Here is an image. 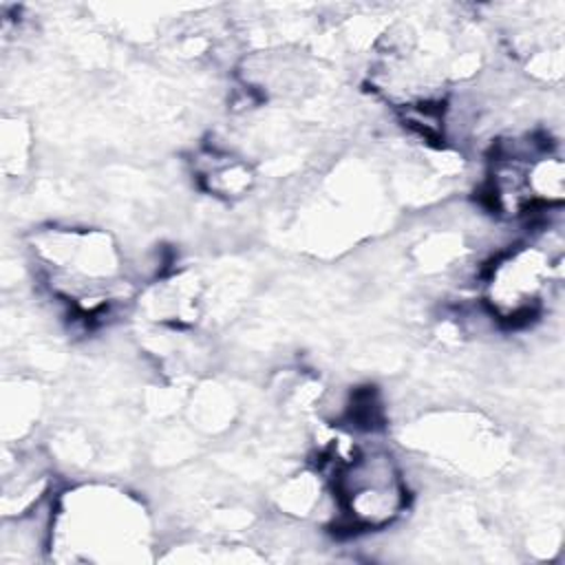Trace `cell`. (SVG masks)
Returning <instances> with one entry per match:
<instances>
[{
  "label": "cell",
  "mask_w": 565,
  "mask_h": 565,
  "mask_svg": "<svg viewBox=\"0 0 565 565\" xmlns=\"http://www.w3.org/2000/svg\"><path fill=\"white\" fill-rule=\"evenodd\" d=\"M31 249L51 294L82 318H102L126 298L121 256L108 234L53 227L38 232Z\"/></svg>",
  "instance_id": "cell-1"
},
{
  "label": "cell",
  "mask_w": 565,
  "mask_h": 565,
  "mask_svg": "<svg viewBox=\"0 0 565 565\" xmlns=\"http://www.w3.org/2000/svg\"><path fill=\"white\" fill-rule=\"evenodd\" d=\"M556 260L541 245H516L494 258L483 278V305L503 324H527L554 285Z\"/></svg>",
  "instance_id": "cell-4"
},
{
  "label": "cell",
  "mask_w": 565,
  "mask_h": 565,
  "mask_svg": "<svg viewBox=\"0 0 565 565\" xmlns=\"http://www.w3.org/2000/svg\"><path fill=\"white\" fill-rule=\"evenodd\" d=\"M148 541L146 510L128 492L106 486H82L53 499L51 550L73 547L115 552L119 547H143Z\"/></svg>",
  "instance_id": "cell-2"
},
{
  "label": "cell",
  "mask_w": 565,
  "mask_h": 565,
  "mask_svg": "<svg viewBox=\"0 0 565 565\" xmlns=\"http://www.w3.org/2000/svg\"><path fill=\"white\" fill-rule=\"evenodd\" d=\"M203 185L218 196H238L252 185V172L245 163L227 154H210L205 166L199 170Z\"/></svg>",
  "instance_id": "cell-5"
},
{
  "label": "cell",
  "mask_w": 565,
  "mask_h": 565,
  "mask_svg": "<svg viewBox=\"0 0 565 565\" xmlns=\"http://www.w3.org/2000/svg\"><path fill=\"white\" fill-rule=\"evenodd\" d=\"M331 492L342 523L351 532L393 525L408 508V483L388 450L353 448L331 472Z\"/></svg>",
  "instance_id": "cell-3"
}]
</instances>
